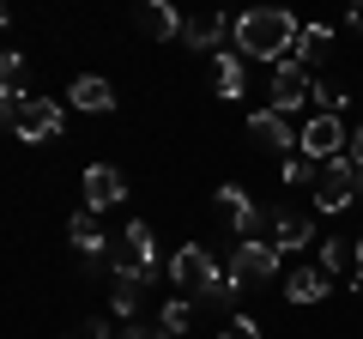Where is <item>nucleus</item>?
<instances>
[{"mask_svg":"<svg viewBox=\"0 0 363 339\" xmlns=\"http://www.w3.org/2000/svg\"><path fill=\"white\" fill-rule=\"evenodd\" d=\"M236 55L242 61H279L285 67L297 55V18L279 13V6H260V13L236 18Z\"/></svg>","mask_w":363,"mask_h":339,"instance_id":"1","label":"nucleus"},{"mask_svg":"<svg viewBox=\"0 0 363 339\" xmlns=\"http://www.w3.org/2000/svg\"><path fill=\"white\" fill-rule=\"evenodd\" d=\"M164 273H169V285H176L182 297L194 303V297H206V291H212V279H218V261H212V255H206L200 243H182L176 255H169V267H164Z\"/></svg>","mask_w":363,"mask_h":339,"instance_id":"2","label":"nucleus"},{"mask_svg":"<svg viewBox=\"0 0 363 339\" xmlns=\"http://www.w3.org/2000/svg\"><path fill=\"white\" fill-rule=\"evenodd\" d=\"M13 133H18L25 145L55 140V133H61V104H55V97H18V109H13Z\"/></svg>","mask_w":363,"mask_h":339,"instance_id":"3","label":"nucleus"},{"mask_svg":"<svg viewBox=\"0 0 363 339\" xmlns=\"http://www.w3.org/2000/svg\"><path fill=\"white\" fill-rule=\"evenodd\" d=\"M218 218L236 230V243H260V224H267V212L255 206V194H248V188L224 182V188H218Z\"/></svg>","mask_w":363,"mask_h":339,"instance_id":"4","label":"nucleus"},{"mask_svg":"<svg viewBox=\"0 0 363 339\" xmlns=\"http://www.w3.org/2000/svg\"><path fill=\"white\" fill-rule=\"evenodd\" d=\"M272 273H279V248L272 243H236V255H230V285L236 291L267 285Z\"/></svg>","mask_w":363,"mask_h":339,"instance_id":"5","label":"nucleus"},{"mask_svg":"<svg viewBox=\"0 0 363 339\" xmlns=\"http://www.w3.org/2000/svg\"><path fill=\"white\" fill-rule=\"evenodd\" d=\"M315 97V79H309V67H297V61H285V67H272V104L267 109H279V116H297L303 104Z\"/></svg>","mask_w":363,"mask_h":339,"instance_id":"6","label":"nucleus"},{"mask_svg":"<svg viewBox=\"0 0 363 339\" xmlns=\"http://www.w3.org/2000/svg\"><path fill=\"white\" fill-rule=\"evenodd\" d=\"M345 121L339 116H309L303 121V133H297V145H303V157H327V164H333V157H345Z\"/></svg>","mask_w":363,"mask_h":339,"instance_id":"7","label":"nucleus"},{"mask_svg":"<svg viewBox=\"0 0 363 339\" xmlns=\"http://www.w3.org/2000/svg\"><path fill=\"white\" fill-rule=\"evenodd\" d=\"M351 194H357V170H351V157H333V164L321 170V182H315V206L321 212H345Z\"/></svg>","mask_w":363,"mask_h":339,"instance_id":"8","label":"nucleus"},{"mask_svg":"<svg viewBox=\"0 0 363 339\" xmlns=\"http://www.w3.org/2000/svg\"><path fill=\"white\" fill-rule=\"evenodd\" d=\"M267 224H272V248H279V255H303V248L315 243V218L297 212V206H279Z\"/></svg>","mask_w":363,"mask_h":339,"instance_id":"9","label":"nucleus"},{"mask_svg":"<svg viewBox=\"0 0 363 339\" xmlns=\"http://www.w3.org/2000/svg\"><path fill=\"white\" fill-rule=\"evenodd\" d=\"M121 267H133L140 279H152V273H157V236H152V224L133 218L128 230H121Z\"/></svg>","mask_w":363,"mask_h":339,"instance_id":"10","label":"nucleus"},{"mask_svg":"<svg viewBox=\"0 0 363 339\" xmlns=\"http://www.w3.org/2000/svg\"><path fill=\"white\" fill-rule=\"evenodd\" d=\"M121 200H128V176L109 170V164H91L85 170V206L104 212V206H121Z\"/></svg>","mask_w":363,"mask_h":339,"instance_id":"11","label":"nucleus"},{"mask_svg":"<svg viewBox=\"0 0 363 339\" xmlns=\"http://www.w3.org/2000/svg\"><path fill=\"white\" fill-rule=\"evenodd\" d=\"M248 140L255 145H267V152H297V133H291V121L279 116V109H255V116H248Z\"/></svg>","mask_w":363,"mask_h":339,"instance_id":"12","label":"nucleus"},{"mask_svg":"<svg viewBox=\"0 0 363 339\" xmlns=\"http://www.w3.org/2000/svg\"><path fill=\"white\" fill-rule=\"evenodd\" d=\"M67 236H73V248L85 255V261H104L109 236H104V224H97V212H91V206H79V212H73V224H67Z\"/></svg>","mask_w":363,"mask_h":339,"instance_id":"13","label":"nucleus"},{"mask_svg":"<svg viewBox=\"0 0 363 339\" xmlns=\"http://www.w3.org/2000/svg\"><path fill=\"white\" fill-rule=\"evenodd\" d=\"M224 30H236V18H224V13H206V18H182V43H188V49H212V55H218Z\"/></svg>","mask_w":363,"mask_h":339,"instance_id":"14","label":"nucleus"},{"mask_svg":"<svg viewBox=\"0 0 363 339\" xmlns=\"http://www.w3.org/2000/svg\"><path fill=\"white\" fill-rule=\"evenodd\" d=\"M133 25H140L145 37H157V43H164V37H182V13L169 6V0H145L140 13H133Z\"/></svg>","mask_w":363,"mask_h":339,"instance_id":"15","label":"nucleus"},{"mask_svg":"<svg viewBox=\"0 0 363 339\" xmlns=\"http://www.w3.org/2000/svg\"><path fill=\"white\" fill-rule=\"evenodd\" d=\"M140 285H145V279L133 273V267L109 261V309H116V315H133V309H140Z\"/></svg>","mask_w":363,"mask_h":339,"instance_id":"16","label":"nucleus"},{"mask_svg":"<svg viewBox=\"0 0 363 339\" xmlns=\"http://www.w3.org/2000/svg\"><path fill=\"white\" fill-rule=\"evenodd\" d=\"M73 109H85V116H104V109H116V91H109V79H97V73L73 79Z\"/></svg>","mask_w":363,"mask_h":339,"instance_id":"17","label":"nucleus"},{"mask_svg":"<svg viewBox=\"0 0 363 339\" xmlns=\"http://www.w3.org/2000/svg\"><path fill=\"white\" fill-rule=\"evenodd\" d=\"M212 85H218V97H242V55L236 49L212 55Z\"/></svg>","mask_w":363,"mask_h":339,"instance_id":"18","label":"nucleus"},{"mask_svg":"<svg viewBox=\"0 0 363 339\" xmlns=\"http://www.w3.org/2000/svg\"><path fill=\"white\" fill-rule=\"evenodd\" d=\"M285 297L291 303H321L327 297V273H321V267H297V273L285 279Z\"/></svg>","mask_w":363,"mask_h":339,"instance_id":"19","label":"nucleus"},{"mask_svg":"<svg viewBox=\"0 0 363 339\" xmlns=\"http://www.w3.org/2000/svg\"><path fill=\"white\" fill-rule=\"evenodd\" d=\"M357 267V243L351 236H321V273L333 279V273H351Z\"/></svg>","mask_w":363,"mask_h":339,"instance_id":"20","label":"nucleus"},{"mask_svg":"<svg viewBox=\"0 0 363 339\" xmlns=\"http://www.w3.org/2000/svg\"><path fill=\"white\" fill-rule=\"evenodd\" d=\"M18 97H30L25 91V55L6 49L0 55V104H18Z\"/></svg>","mask_w":363,"mask_h":339,"instance_id":"21","label":"nucleus"},{"mask_svg":"<svg viewBox=\"0 0 363 339\" xmlns=\"http://www.w3.org/2000/svg\"><path fill=\"white\" fill-rule=\"evenodd\" d=\"M327 43H333V30H327V25H303V30H297V55H291V61H297V67L321 61V55H327Z\"/></svg>","mask_w":363,"mask_h":339,"instance_id":"22","label":"nucleus"},{"mask_svg":"<svg viewBox=\"0 0 363 339\" xmlns=\"http://www.w3.org/2000/svg\"><path fill=\"white\" fill-rule=\"evenodd\" d=\"M285 182H291V188H309V182H321V170H315V157L291 152V157H285Z\"/></svg>","mask_w":363,"mask_h":339,"instance_id":"23","label":"nucleus"},{"mask_svg":"<svg viewBox=\"0 0 363 339\" xmlns=\"http://www.w3.org/2000/svg\"><path fill=\"white\" fill-rule=\"evenodd\" d=\"M188 321H194V303H188V297H169L157 327H164V333H188Z\"/></svg>","mask_w":363,"mask_h":339,"instance_id":"24","label":"nucleus"},{"mask_svg":"<svg viewBox=\"0 0 363 339\" xmlns=\"http://www.w3.org/2000/svg\"><path fill=\"white\" fill-rule=\"evenodd\" d=\"M315 104H321V116H339L345 109V85L339 79H315Z\"/></svg>","mask_w":363,"mask_h":339,"instance_id":"25","label":"nucleus"},{"mask_svg":"<svg viewBox=\"0 0 363 339\" xmlns=\"http://www.w3.org/2000/svg\"><path fill=\"white\" fill-rule=\"evenodd\" d=\"M218 339H260V321H255V315H236V321L224 327Z\"/></svg>","mask_w":363,"mask_h":339,"instance_id":"26","label":"nucleus"},{"mask_svg":"<svg viewBox=\"0 0 363 339\" xmlns=\"http://www.w3.org/2000/svg\"><path fill=\"white\" fill-rule=\"evenodd\" d=\"M67 339H109V321H85V327H73Z\"/></svg>","mask_w":363,"mask_h":339,"instance_id":"27","label":"nucleus"},{"mask_svg":"<svg viewBox=\"0 0 363 339\" xmlns=\"http://www.w3.org/2000/svg\"><path fill=\"white\" fill-rule=\"evenodd\" d=\"M116 339H164V327H140V321H133V327H121Z\"/></svg>","mask_w":363,"mask_h":339,"instance_id":"28","label":"nucleus"},{"mask_svg":"<svg viewBox=\"0 0 363 339\" xmlns=\"http://www.w3.org/2000/svg\"><path fill=\"white\" fill-rule=\"evenodd\" d=\"M345 157H351V170H363V128L345 140Z\"/></svg>","mask_w":363,"mask_h":339,"instance_id":"29","label":"nucleus"},{"mask_svg":"<svg viewBox=\"0 0 363 339\" xmlns=\"http://www.w3.org/2000/svg\"><path fill=\"white\" fill-rule=\"evenodd\" d=\"M351 30H357V37H363V0H357V6H351Z\"/></svg>","mask_w":363,"mask_h":339,"instance_id":"30","label":"nucleus"},{"mask_svg":"<svg viewBox=\"0 0 363 339\" xmlns=\"http://www.w3.org/2000/svg\"><path fill=\"white\" fill-rule=\"evenodd\" d=\"M357 285H363V236H357Z\"/></svg>","mask_w":363,"mask_h":339,"instance_id":"31","label":"nucleus"},{"mask_svg":"<svg viewBox=\"0 0 363 339\" xmlns=\"http://www.w3.org/2000/svg\"><path fill=\"white\" fill-rule=\"evenodd\" d=\"M357 194H363V170H357Z\"/></svg>","mask_w":363,"mask_h":339,"instance_id":"32","label":"nucleus"},{"mask_svg":"<svg viewBox=\"0 0 363 339\" xmlns=\"http://www.w3.org/2000/svg\"><path fill=\"white\" fill-rule=\"evenodd\" d=\"M0 25H6V6H0Z\"/></svg>","mask_w":363,"mask_h":339,"instance_id":"33","label":"nucleus"}]
</instances>
